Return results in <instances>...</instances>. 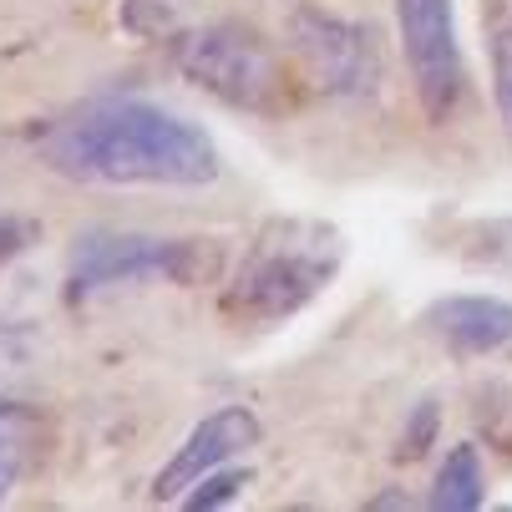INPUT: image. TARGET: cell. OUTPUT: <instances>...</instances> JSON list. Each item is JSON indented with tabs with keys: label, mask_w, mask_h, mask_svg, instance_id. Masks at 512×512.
I'll return each instance as SVG.
<instances>
[{
	"label": "cell",
	"mask_w": 512,
	"mask_h": 512,
	"mask_svg": "<svg viewBox=\"0 0 512 512\" xmlns=\"http://www.w3.org/2000/svg\"><path fill=\"white\" fill-rule=\"evenodd\" d=\"M46 163L66 178L112 188H203L218 178L213 137L153 102H102L66 117L46 137Z\"/></svg>",
	"instance_id": "obj_1"
},
{
	"label": "cell",
	"mask_w": 512,
	"mask_h": 512,
	"mask_svg": "<svg viewBox=\"0 0 512 512\" xmlns=\"http://www.w3.org/2000/svg\"><path fill=\"white\" fill-rule=\"evenodd\" d=\"M340 259H345V239L330 224L279 218L254 239L234 284L224 289V315L249 325H274L300 315L320 289H330Z\"/></svg>",
	"instance_id": "obj_2"
},
{
	"label": "cell",
	"mask_w": 512,
	"mask_h": 512,
	"mask_svg": "<svg viewBox=\"0 0 512 512\" xmlns=\"http://www.w3.org/2000/svg\"><path fill=\"white\" fill-rule=\"evenodd\" d=\"M178 66L188 82L244 112H269L284 87L274 46L244 21H213L203 31H188L178 41Z\"/></svg>",
	"instance_id": "obj_3"
},
{
	"label": "cell",
	"mask_w": 512,
	"mask_h": 512,
	"mask_svg": "<svg viewBox=\"0 0 512 512\" xmlns=\"http://www.w3.org/2000/svg\"><path fill=\"white\" fill-rule=\"evenodd\" d=\"M193 274H198V244L193 239L92 229V234L77 239V249H71V295H97V289L142 284V279L188 284Z\"/></svg>",
	"instance_id": "obj_4"
},
{
	"label": "cell",
	"mask_w": 512,
	"mask_h": 512,
	"mask_svg": "<svg viewBox=\"0 0 512 512\" xmlns=\"http://www.w3.org/2000/svg\"><path fill=\"white\" fill-rule=\"evenodd\" d=\"M401 51L411 66L416 97L426 117L442 122L462 97V41H457V11L452 0H396Z\"/></svg>",
	"instance_id": "obj_5"
},
{
	"label": "cell",
	"mask_w": 512,
	"mask_h": 512,
	"mask_svg": "<svg viewBox=\"0 0 512 512\" xmlns=\"http://www.w3.org/2000/svg\"><path fill=\"white\" fill-rule=\"evenodd\" d=\"M289 41H295L300 61L310 66V77L335 97H365L381 77L376 41L355 21H340L325 11H295L289 16Z\"/></svg>",
	"instance_id": "obj_6"
},
{
	"label": "cell",
	"mask_w": 512,
	"mask_h": 512,
	"mask_svg": "<svg viewBox=\"0 0 512 512\" xmlns=\"http://www.w3.org/2000/svg\"><path fill=\"white\" fill-rule=\"evenodd\" d=\"M254 442H259V416H254L249 406H218L213 416H203V421L188 431V442L173 452V462L153 477V497H158V502L183 497L193 482H203L213 467L234 462V457L249 452Z\"/></svg>",
	"instance_id": "obj_7"
},
{
	"label": "cell",
	"mask_w": 512,
	"mask_h": 512,
	"mask_svg": "<svg viewBox=\"0 0 512 512\" xmlns=\"http://www.w3.org/2000/svg\"><path fill=\"white\" fill-rule=\"evenodd\" d=\"M426 330L442 335L457 355H487L512 340V305L497 295H452L426 310Z\"/></svg>",
	"instance_id": "obj_8"
},
{
	"label": "cell",
	"mask_w": 512,
	"mask_h": 512,
	"mask_svg": "<svg viewBox=\"0 0 512 512\" xmlns=\"http://www.w3.org/2000/svg\"><path fill=\"white\" fill-rule=\"evenodd\" d=\"M487 497V477H482V457L472 442L452 447L447 462L436 467V482H431V497L426 507L431 512H477Z\"/></svg>",
	"instance_id": "obj_9"
},
{
	"label": "cell",
	"mask_w": 512,
	"mask_h": 512,
	"mask_svg": "<svg viewBox=\"0 0 512 512\" xmlns=\"http://www.w3.org/2000/svg\"><path fill=\"white\" fill-rule=\"evenodd\" d=\"M36 436H41V421L31 406H16V401H0V502H6L36 452Z\"/></svg>",
	"instance_id": "obj_10"
},
{
	"label": "cell",
	"mask_w": 512,
	"mask_h": 512,
	"mask_svg": "<svg viewBox=\"0 0 512 512\" xmlns=\"http://www.w3.org/2000/svg\"><path fill=\"white\" fill-rule=\"evenodd\" d=\"M31 365H36V340L31 330H0V401H11L16 386L31 376Z\"/></svg>",
	"instance_id": "obj_11"
},
{
	"label": "cell",
	"mask_w": 512,
	"mask_h": 512,
	"mask_svg": "<svg viewBox=\"0 0 512 512\" xmlns=\"http://www.w3.org/2000/svg\"><path fill=\"white\" fill-rule=\"evenodd\" d=\"M249 482V472H224V467H213L203 482H193L188 492H183V507L188 512H208V507H224V502H234L239 497V487Z\"/></svg>",
	"instance_id": "obj_12"
},
{
	"label": "cell",
	"mask_w": 512,
	"mask_h": 512,
	"mask_svg": "<svg viewBox=\"0 0 512 512\" xmlns=\"http://www.w3.org/2000/svg\"><path fill=\"white\" fill-rule=\"evenodd\" d=\"M492 92H497V112L512 127V26H502L492 36Z\"/></svg>",
	"instance_id": "obj_13"
},
{
	"label": "cell",
	"mask_w": 512,
	"mask_h": 512,
	"mask_svg": "<svg viewBox=\"0 0 512 512\" xmlns=\"http://www.w3.org/2000/svg\"><path fill=\"white\" fill-rule=\"evenodd\" d=\"M431 431H436V406H431V401H421L416 421H411V426H406V436H401V457H421V452L431 447Z\"/></svg>",
	"instance_id": "obj_14"
},
{
	"label": "cell",
	"mask_w": 512,
	"mask_h": 512,
	"mask_svg": "<svg viewBox=\"0 0 512 512\" xmlns=\"http://www.w3.org/2000/svg\"><path fill=\"white\" fill-rule=\"evenodd\" d=\"M31 239H36V224H26V218H11V213H0V259L21 254Z\"/></svg>",
	"instance_id": "obj_15"
},
{
	"label": "cell",
	"mask_w": 512,
	"mask_h": 512,
	"mask_svg": "<svg viewBox=\"0 0 512 512\" xmlns=\"http://www.w3.org/2000/svg\"><path fill=\"white\" fill-rule=\"evenodd\" d=\"M365 507H371V512H386V507H411V497H406V492H381V497H371Z\"/></svg>",
	"instance_id": "obj_16"
}]
</instances>
